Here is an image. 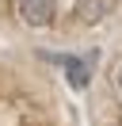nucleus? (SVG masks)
Here are the masks:
<instances>
[{"label": "nucleus", "instance_id": "20e7f679", "mask_svg": "<svg viewBox=\"0 0 122 126\" xmlns=\"http://www.w3.org/2000/svg\"><path fill=\"white\" fill-rule=\"evenodd\" d=\"M114 84H118V92H122V65L114 69Z\"/></svg>", "mask_w": 122, "mask_h": 126}, {"label": "nucleus", "instance_id": "f257e3e1", "mask_svg": "<svg viewBox=\"0 0 122 126\" xmlns=\"http://www.w3.org/2000/svg\"><path fill=\"white\" fill-rule=\"evenodd\" d=\"M57 16V0H19V19L27 27H50Z\"/></svg>", "mask_w": 122, "mask_h": 126}, {"label": "nucleus", "instance_id": "f03ea898", "mask_svg": "<svg viewBox=\"0 0 122 126\" xmlns=\"http://www.w3.org/2000/svg\"><path fill=\"white\" fill-rule=\"evenodd\" d=\"M57 65L65 69L69 84H73L76 92H84V88H88V80H92V65L84 61V57H76V54H61V57H57Z\"/></svg>", "mask_w": 122, "mask_h": 126}, {"label": "nucleus", "instance_id": "7ed1b4c3", "mask_svg": "<svg viewBox=\"0 0 122 126\" xmlns=\"http://www.w3.org/2000/svg\"><path fill=\"white\" fill-rule=\"evenodd\" d=\"M111 8H114V0H80V19L84 23H99L103 16H111Z\"/></svg>", "mask_w": 122, "mask_h": 126}]
</instances>
